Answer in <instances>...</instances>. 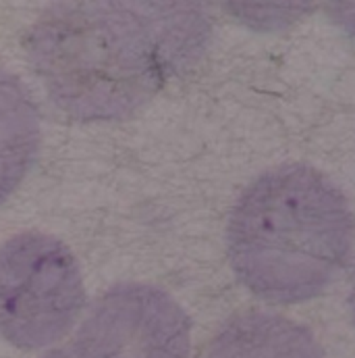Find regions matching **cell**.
Returning <instances> with one entry per match:
<instances>
[{
  "label": "cell",
  "instance_id": "8992f818",
  "mask_svg": "<svg viewBox=\"0 0 355 358\" xmlns=\"http://www.w3.org/2000/svg\"><path fill=\"white\" fill-rule=\"evenodd\" d=\"M38 148V108L21 82L0 67V204L29 173Z\"/></svg>",
  "mask_w": 355,
  "mask_h": 358
},
{
  "label": "cell",
  "instance_id": "5b68a950",
  "mask_svg": "<svg viewBox=\"0 0 355 358\" xmlns=\"http://www.w3.org/2000/svg\"><path fill=\"white\" fill-rule=\"evenodd\" d=\"M210 358H324L314 336L278 315L243 313L216 336Z\"/></svg>",
  "mask_w": 355,
  "mask_h": 358
},
{
  "label": "cell",
  "instance_id": "6da1fadb",
  "mask_svg": "<svg viewBox=\"0 0 355 358\" xmlns=\"http://www.w3.org/2000/svg\"><path fill=\"white\" fill-rule=\"evenodd\" d=\"M210 21L191 2H54L25 50L59 110L77 121L137 113L204 52Z\"/></svg>",
  "mask_w": 355,
  "mask_h": 358
},
{
  "label": "cell",
  "instance_id": "52a82bcc",
  "mask_svg": "<svg viewBox=\"0 0 355 358\" xmlns=\"http://www.w3.org/2000/svg\"><path fill=\"white\" fill-rule=\"evenodd\" d=\"M44 358H75V357H73V352H71V348H69V350H52L50 355H46Z\"/></svg>",
  "mask_w": 355,
  "mask_h": 358
},
{
  "label": "cell",
  "instance_id": "ba28073f",
  "mask_svg": "<svg viewBox=\"0 0 355 358\" xmlns=\"http://www.w3.org/2000/svg\"><path fill=\"white\" fill-rule=\"evenodd\" d=\"M349 306H352V315H354V321H355V275H354V283H352V294H349Z\"/></svg>",
  "mask_w": 355,
  "mask_h": 358
},
{
  "label": "cell",
  "instance_id": "3957f363",
  "mask_svg": "<svg viewBox=\"0 0 355 358\" xmlns=\"http://www.w3.org/2000/svg\"><path fill=\"white\" fill-rule=\"evenodd\" d=\"M84 300L82 268L61 240L25 231L0 248V336L8 344L38 350L59 342Z\"/></svg>",
  "mask_w": 355,
  "mask_h": 358
},
{
  "label": "cell",
  "instance_id": "277c9868",
  "mask_svg": "<svg viewBox=\"0 0 355 358\" xmlns=\"http://www.w3.org/2000/svg\"><path fill=\"white\" fill-rule=\"evenodd\" d=\"M71 352L75 358H189L191 323L160 287L119 283L93 302Z\"/></svg>",
  "mask_w": 355,
  "mask_h": 358
},
{
  "label": "cell",
  "instance_id": "7a4b0ae2",
  "mask_svg": "<svg viewBox=\"0 0 355 358\" xmlns=\"http://www.w3.org/2000/svg\"><path fill=\"white\" fill-rule=\"evenodd\" d=\"M354 229L337 185L312 167L287 165L256 179L235 204L227 229L231 267L258 298L303 302L345 267Z\"/></svg>",
  "mask_w": 355,
  "mask_h": 358
}]
</instances>
